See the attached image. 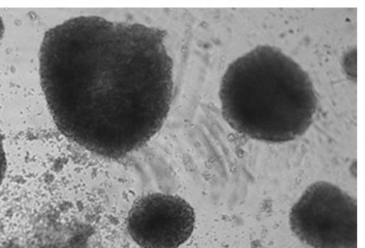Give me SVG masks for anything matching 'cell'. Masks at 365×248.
<instances>
[{
    "label": "cell",
    "mask_w": 365,
    "mask_h": 248,
    "mask_svg": "<svg viewBox=\"0 0 365 248\" xmlns=\"http://www.w3.org/2000/svg\"><path fill=\"white\" fill-rule=\"evenodd\" d=\"M7 162L6 153L4 148V143L1 136H0V185H1L6 172Z\"/></svg>",
    "instance_id": "cell-5"
},
{
    "label": "cell",
    "mask_w": 365,
    "mask_h": 248,
    "mask_svg": "<svg viewBox=\"0 0 365 248\" xmlns=\"http://www.w3.org/2000/svg\"><path fill=\"white\" fill-rule=\"evenodd\" d=\"M193 208L185 200L165 194L141 197L131 208L127 229L142 248H178L191 237Z\"/></svg>",
    "instance_id": "cell-4"
},
{
    "label": "cell",
    "mask_w": 365,
    "mask_h": 248,
    "mask_svg": "<svg viewBox=\"0 0 365 248\" xmlns=\"http://www.w3.org/2000/svg\"><path fill=\"white\" fill-rule=\"evenodd\" d=\"M4 31H5L4 24L1 17H0V40H1V38H3V36L4 34Z\"/></svg>",
    "instance_id": "cell-6"
},
{
    "label": "cell",
    "mask_w": 365,
    "mask_h": 248,
    "mask_svg": "<svg viewBox=\"0 0 365 248\" xmlns=\"http://www.w3.org/2000/svg\"><path fill=\"white\" fill-rule=\"evenodd\" d=\"M289 222L313 248H357L356 200L329 182L310 185L292 208Z\"/></svg>",
    "instance_id": "cell-3"
},
{
    "label": "cell",
    "mask_w": 365,
    "mask_h": 248,
    "mask_svg": "<svg viewBox=\"0 0 365 248\" xmlns=\"http://www.w3.org/2000/svg\"><path fill=\"white\" fill-rule=\"evenodd\" d=\"M223 116L235 131L272 143L289 142L312 125L317 98L309 75L280 50L259 46L237 58L222 82Z\"/></svg>",
    "instance_id": "cell-2"
},
{
    "label": "cell",
    "mask_w": 365,
    "mask_h": 248,
    "mask_svg": "<svg viewBox=\"0 0 365 248\" xmlns=\"http://www.w3.org/2000/svg\"><path fill=\"white\" fill-rule=\"evenodd\" d=\"M166 32L80 16L46 32L41 82L56 126L97 156L120 160L161 130L173 94Z\"/></svg>",
    "instance_id": "cell-1"
}]
</instances>
